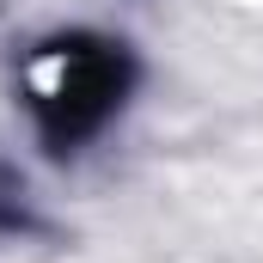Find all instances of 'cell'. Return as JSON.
Instances as JSON below:
<instances>
[{
    "instance_id": "6da1fadb",
    "label": "cell",
    "mask_w": 263,
    "mask_h": 263,
    "mask_svg": "<svg viewBox=\"0 0 263 263\" xmlns=\"http://www.w3.org/2000/svg\"><path fill=\"white\" fill-rule=\"evenodd\" d=\"M18 86H25V104L37 117L43 147L55 159H67L86 141H98V135L110 129V117L129 104L135 55H129V43H117V37L62 31V37H43L25 55Z\"/></svg>"
},
{
    "instance_id": "7a4b0ae2",
    "label": "cell",
    "mask_w": 263,
    "mask_h": 263,
    "mask_svg": "<svg viewBox=\"0 0 263 263\" xmlns=\"http://www.w3.org/2000/svg\"><path fill=\"white\" fill-rule=\"evenodd\" d=\"M0 233H37V214L25 202V178L0 172Z\"/></svg>"
}]
</instances>
